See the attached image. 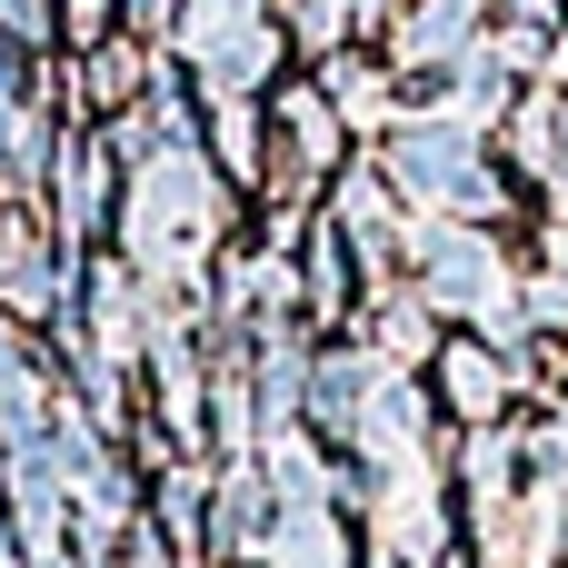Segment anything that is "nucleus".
<instances>
[{
	"instance_id": "obj_1",
	"label": "nucleus",
	"mask_w": 568,
	"mask_h": 568,
	"mask_svg": "<svg viewBox=\"0 0 568 568\" xmlns=\"http://www.w3.org/2000/svg\"><path fill=\"white\" fill-rule=\"evenodd\" d=\"M449 389H459V409H489V399H499V369H489L479 349H459V359H449Z\"/></svg>"
}]
</instances>
